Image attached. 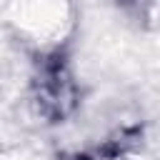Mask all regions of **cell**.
I'll return each mask as SVG.
<instances>
[{
    "instance_id": "1",
    "label": "cell",
    "mask_w": 160,
    "mask_h": 160,
    "mask_svg": "<svg viewBox=\"0 0 160 160\" xmlns=\"http://www.w3.org/2000/svg\"><path fill=\"white\" fill-rule=\"evenodd\" d=\"M32 88L40 115L52 122L68 118L78 102V88L62 52H50L38 62Z\"/></svg>"
}]
</instances>
